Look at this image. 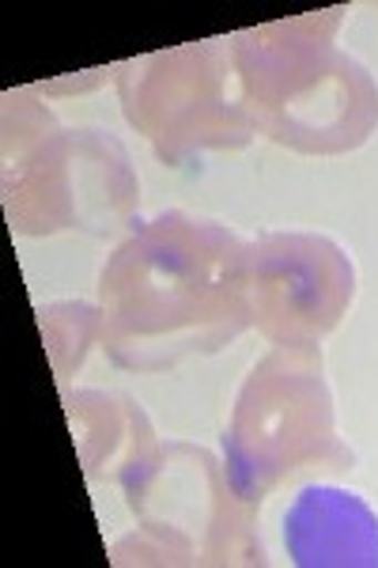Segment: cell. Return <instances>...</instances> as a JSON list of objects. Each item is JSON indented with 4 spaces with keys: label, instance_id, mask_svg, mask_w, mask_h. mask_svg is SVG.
Returning a JSON list of instances; mask_svg holds the SVG:
<instances>
[{
    "label": "cell",
    "instance_id": "1",
    "mask_svg": "<svg viewBox=\"0 0 378 568\" xmlns=\"http://www.w3.org/2000/svg\"><path fill=\"white\" fill-rule=\"evenodd\" d=\"M315 425H329L326 394L315 372H295L284 356L254 372L251 387L238 402L235 428L227 436L235 489L243 497H254L276 481V474L292 470L303 455H310L303 452L307 439L292 433H310Z\"/></svg>",
    "mask_w": 378,
    "mask_h": 568
},
{
    "label": "cell",
    "instance_id": "2",
    "mask_svg": "<svg viewBox=\"0 0 378 568\" xmlns=\"http://www.w3.org/2000/svg\"><path fill=\"white\" fill-rule=\"evenodd\" d=\"M254 288L265 329L284 345L337 323L353 296V265L337 246L307 235H276L254 258Z\"/></svg>",
    "mask_w": 378,
    "mask_h": 568
},
{
    "label": "cell",
    "instance_id": "3",
    "mask_svg": "<svg viewBox=\"0 0 378 568\" xmlns=\"http://www.w3.org/2000/svg\"><path fill=\"white\" fill-rule=\"evenodd\" d=\"M284 542L295 565H378V516L356 493L315 485L284 516Z\"/></svg>",
    "mask_w": 378,
    "mask_h": 568
}]
</instances>
